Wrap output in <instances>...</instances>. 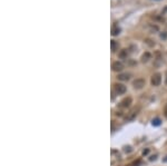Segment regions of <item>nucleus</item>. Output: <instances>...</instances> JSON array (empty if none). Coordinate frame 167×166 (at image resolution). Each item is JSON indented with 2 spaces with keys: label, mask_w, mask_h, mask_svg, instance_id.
<instances>
[{
  "label": "nucleus",
  "mask_w": 167,
  "mask_h": 166,
  "mask_svg": "<svg viewBox=\"0 0 167 166\" xmlns=\"http://www.w3.org/2000/svg\"><path fill=\"white\" fill-rule=\"evenodd\" d=\"M128 56V49H121L119 52V58L120 59H126Z\"/></svg>",
  "instance_id": "6e6552de"
},
{
  "label": "nucleus",
  "mask_w": 167,
  "mask_h": 166,
  "mask_svg": "<svg viewBox=\"0 0 167 166\" xmlns=\"http://www.w3.org/2000/svg\"><path fill=\"white\" fill-rule=\"evenodd\" d=\"M152 58V55H150V52H148V51H146L145 54H143V56H141V62L143 63H147L149 59Z\"/></svg>",
  "instance_id": "0eeeda50"
},
{
  "label": "nucleus",
  "mask_w": 167,
  "mask_h": 166,
  "mask_svg": "<svg viewBox=\"0 0 167 166\" xmlns=\"http://www.w3.org/2000/svg\"><path fill=\"white\" fill-rule=\"evenodd\" d=\"M163 162H164V163H167V156L164 158V159H163Z\"/></svg>",
  "instance_id": "a211bd4d"
},
{
  "label": "nucleus",
  "mask_w": 167,
  "mask_h": 166,
  "mask_svg": "<svg viewBox=\"0 0 167 166\" xmlns=\"http://www.w3.org/2000/svg\"><path fill=\"white\" fill-rule=\"evenodd\" d=\"M148 152H149V151H148V149H146V151H144V152H143V154H144V155H146V154H148Z\"/></svg>",
  "instance_id": "f3484780"
},
{
  "label": "nucleus",
  "mask_w": 167,
  "mask_h": 166,
  "mask_svg": "<svg viewBox=\"0 0 167 166\" xmlns=\"http://www.w3.org/2000/svg\"><path fill=\"white\" fill-rule=\"evenodd\" d=\"M129 77H130L129 74H120V75H118V79H119V80L125 81V80H128Z\"/></svg>",
  "instance_id": "9d476101"
},
{
  "label": "nucleus",
  "mask_w": 167,
  "mask_h": 166,
  "mask_svg": "<svg viewBox=\"0 0 167 166\" xmlns=\"http://www.w3.org/2000/svg\"><path fill=\"white\" fill-rule=\"evenodd\" d=\"M119 32H120V28H119L118 26L113 27V29H112V35H113V36H118Z\"/></svg>",
  "instance_id": "1a4fd4ad"
},
{
  "label": "nucleus",
  "mask_w": 167,
  "mask_h": 166,
  "mask_svg": "<svg viewBox=\"0 0 167 166\" xmlns=\"http://www.w3.org/2000/svg\"><path fill=\"white\" fill-rule=\"evenodd\" d=\"M138 112H139V107H135L134 109H131L130 112L128 113V115L126 116V119L127 120H131V119H134L136 116H137V114H138Z\"/></svg>",
  "instance_id": "39448f33"
},
{
  "label": "nucleus",
  "mask_w": 167,
  "mask_h": 166,
  "mask_svg": "<svg viewBox=\"0 0 167 166\" xmlns=\"http://www.w3.org/2000/svg\"><path fill=\"white\" fill-rule=\"evenodd\" d=\"M131 102H133L131 97H126L125 99H123V101L120 102V107H121V108H127V107L130 106Z\"/></svg>",
  "instance_id": "423d86ee"
},
{
  "label": "nucleus",
  "mask_w": 167,
  "mask_h": 166,
  "mask_svg": "<svg viewBox=\"0 0 167 166\" xmlns=\"http://www.w3.org/2000/svg\"><path fill=\"white\" fill-rule=\"evenodd\" d=\"M139 163H141V161H137V162H136V163H135L134 165H135V166H138V165H139Z\"/></svg>",
  "instance_id": "dca6fc26"
},
{
  "label": "nucleus",
  "mask_w": 167,
  "mask_h": 166,
  "mask_svg": "<svg viewBox=\"0 0 167 166\" xmlns=\"http://www.w3.org/2000/svg\"><path fill=\"white\" fill-rule=\"evenodd\" d=\"M114 87H115V91L118 94V95H123V94L126 93V86H125L124 84L116 83L115 85H114Z\"/></svg>",
  "instance_id": "7ed1b4c3"
},
{
  "label": "nucleus",
  "mask_w": 167,
  "mask_h": 166,
  "mask_svg": "<svg viewBox=\"0 0 167 166\" xmlns=\"http://www.w3.org/2000/svg\"><path fill=\"white\" fill-rule=\"evenodd\" d=\"M160 38H162V39H166L167 38V34H166V32H164V34H160Z\"/></svg>",
  "instance_id": "4468645a"
},
{
  "label": "nucleus",
  "mask_w": 167,
  "mask_h": 166,
  "mask_svg": "<svg viewBox=\"0 0 167 166\" xmlns=\"http://www.w3.org/2000/svg\"><path fill=\"white\" fill-rule=\"evenodd\" d=\"M110 47H112V51L115 52V51L118 49V44L116 42L115 40H112V41H110Z\"/></svg>",
  "instance_id": "9b49d317"
},
{
  "label": "nucleus",
  "mask_w": 167,
  "mask_h": 166,
  "mask_svg": "<svg viewBox=\"0 0 167 166\" xmlns=\"http://www.w3.org/2000/svg\"><path fill=\"white\" fill-rule=\"evenodd\" d=\"M112 69L114 70V71H121L123 69H124V65L121 62H114L113 65H112Z\"/></svg>",
  "instance_id": "20e7f679"
},
{
  "label": "nucleus",
  "mask_w": 167,
  "mask_h": 166,
  "mask_svg": "<svg viewBox=\"0 0 167 166\" xmlns=\"http://www.w3.org/2000/svg\"><path fill=\"white\" fill-rule=\"evenodd\" d=\"M157 1H159V0H157Z\"/></svg>",
  "instance_id": "aec40b11"
},
{
  "label": "nucleus",
  "mask_w": 167,
  "mask_h": 166,
  "mask_svg": "<svg viewBox=\"0 0 167 166\" xmlns=\"http://www.w3.org/2000/svg\"><path fill=\"white\" fill-rule=\"evenodd\" d=\"M153 125H155V126H158V125H160V119H158V118L154 119V120H153Z\"/></svg>",
  "instance_id": "ddd939ff"
},
{
  "label": "nucleus",
  "mask_w": 167,
  "mask_h": 166,
  "mask_svg": "<svg viewBox=\"0 0 167 166\" xmlns=\"http://www.w3.org/2000/svg\"><path fill=\"white\" fill-rule=\"evenodd\" d=\"M164 116L167 118V104H166V106H165V108H164Z\"/></svg>",
  "instance_id": "2eb2a0df"
},
{
  "label": "nucleus",
  "mask_w": 167,
  "mask_h": 166,
  "mask_svg": "<svg viewBox=\"0 0 167 166\" xmlns=\"http://www.w3.org/2000/svg\"><path fill=\"white\" fill-rule=\"evenodd\" d=\"M145 84H146V81L143 78H137L133 81V86H134L135 89H141L145 86Z\"/></svg>",
  "instance_id": "f03ea898"
},
{
  "label": "nucleus",
  "mask_w": 167,
  "mask_h": 166,
  "mask_svg": "<svg viewBox=\"0 0 167 166\" xmlns=\"http://www.w3.org/2000/svg\"><path fill=\"white\" fill-rule=\"evenodd\" d=\"M145 42H146L149 47H153V46L155 45V42H153V40H150V39H146V40H145Z\"/></svg>",
  "instance_id": "f8f14e48"
},
{
  "label": "nucleus",
  "mask_w": 167,
  "mask_h": 166,
  "mask_svg": "<svg viewBox=\"0 0 167 166\" xmlns=\"http://www.w3.org/2000/svg\"><path fill=\"white\" fill-rule=\"evenodd\" d=\"M166 84H167V77H166Z\"/></svg>",
  "instance_id": "6ab92c4d"
},
{
  "label": "nucleus",
  "mask_w": 167,
  "mask_h": 166,
  "mask_svg": "<svg viewBox=\"0 0 167 166\" xmlns=\"http://www.w3.org/2000/svg\"><path fill=\"white\" fill-rule=\"evenodd\" d=\"M150 83H152V85L153 86H159L160 85V83H162V75L159 74V73H156L154 74L152 78H150Z\"/></svg>",
  "instance_id": "f257e3e1"
}]
</instances>
